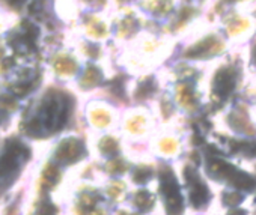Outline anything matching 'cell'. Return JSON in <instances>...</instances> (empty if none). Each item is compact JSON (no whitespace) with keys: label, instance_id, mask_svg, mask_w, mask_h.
Returning <instances> with one entry per match:
<instances>
[{"label":"cell","instance_id":"2","mask_svg":"<svg viewBox=\"0 0 256 215\" xmlns=\"http://www.w3.org/2000/svg\"><path fill=\"white\" fill-rule=\"evenodd\" d=\"M0 215H4V211H2V208H0Z\"/></svg>","mask_w":256,"mask_h":215},{"label":"cell","instance_id":"1","mask_svg":"<svg viewBox=\"0 0 256 215\" xmlns=\"http://www.w3.org/2000/svg\"><path fill=\"white\" fill-rule=\"evenodd\" d=\"M235 86V74L230 69L220 71L217 78H216V92L220 93L222 96L228 95Z\"/></svg>","mask_w":256,"mask_h":215},{"label":"cell","instance_id":"3","mask_svg":"<svg viewBox=\"0 0 256 215\" xmlns=\"http://www.w3.org/2000/svg\"><path fill=\"white\" fill-rule=\"evenodd\" d=\"M194 215V214H193ZM196 215H205V214H196Z\"/></svg>","mask_w":256,"mask_h":215}]
</instances>
